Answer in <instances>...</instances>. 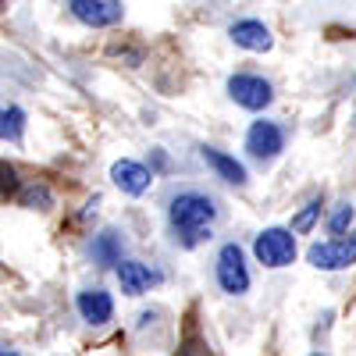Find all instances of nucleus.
Segmentation results:
<instances>
[{
  "label": "nucleus",
  "instance_id": "1",
  "mask_svg": "<svg viewBox=\"0 0 356 356\" xmlns=\"http://www.w3.org/2000/svg\"><path fill=\"white\" fill-rule=\"evenodd\" d=\"M218 218V200L207 196V193H178L168 207V221L175 232V243L178 246H200L211 239V225Z\"/></svg>",
  "mask_w": 356,
  "mask_h": 356
},
{
  "label": "nucleus",
  "instance_id": "2",
  "mask_svg": "<svg viewBox=\"0 0 356 356\" xmlns=\"http://www.w3.org/2000/svg\"><path fill=\"white\" fill-rule=\"evenodd\" d=\"M253 257H257V264L271 267V271L289 267L296 260V235H292V228H264L253 239Z\"/></svg>",
  "mask_w": 356,
  "mask_h": 356
},
{
  "label": "nucleus",
  "instance_id": "3",
  "mask_svg": "<svg viewBox=\"0 0 356 356\" xmlns=\"http://www.w3.org/2000/svg\"><path fill=\"white\" fill-rule=\"evenodd\" d=\"M214 275H218L221 292H228V296H243L250 289V267H246V253L239 243H225L218 250Z\"/></svg>",
  "mask_w": 356,
  "mask_h": 356
},
{
  "label": "nucleus",
  "instance_id": "4",
  "mask_svg": "<svg viewBox=\"0 0 356 356\" xmlns=\"http://www.w3.org/2000/svg\"><path fill=\"white\" fill-rule=\"evenodd\" d=\"M307 260L317 271H346L349 264H356V232L349 235H335L328 243H314L307 250Z\"/></svg>",
  "mask_w": 356,
  "mask_h": 356
},
{
  "label": "nucleus",
  "instance_id": "5",
  "mask_svg": "<svg viewBox=\"0 0 356 356\" xmlns=\"http://www.w3.org/2000/svg\"><path fill=\"white\" fill-rule=\"evenodd\" d=\"M246 150L253 161L267 164V161H275L282 150H285V129L278 122H253L250 132H246Z\"/></svg>",
  "mask_w": 356,
  "mask_h": 356
},
{
  "label": "nucleus",
  "instance_id": "6",
  "mask_svg": "<svg viewBox=\"0 0 356 356\" xmlns=\"http://www.w3.org/2000/svg\"><path fill=\"white\" fill-rule=\"evenodd\" d=\"M228 97L246 111H264L275 100V86L260 75H232L228 79Z\"/></svg>",
  "mask_w": 356,
  "mask_h": 356
},
{
  "label": "nucleus",
  "instance_id": "7",
  "mask_svg": "<svg viewBox=\"0 0 356 356\" xmlns=\"http://www.w3.org/2000/svg\"><path fill=\"white\" fill-rule=\"evenodd\" d=\"M68 11L89 29H111L125 18L122 0H68Z\"/></svg>",
  "mask_w": 356,
  "mask_h": 356
},
{
  "label": "nucleus",
  "instance_id": "8",
  "mask_svg": "<svg viewBox=\"0 0 356 356\" xmlns=\"http://www.w3.org/2000/svg\"><path fill=\"white\" fill-rule=\"evenodd\" d=\"M111 182L125 196H143L154 182V171L146 164H139V161H114L111 164Z\"/></svg>",
  "mask_w": 356,
  "mask_h": 356
},
{
  "label": "nucleus",
  "instance_id": "9",
  "mask_svg": "<svg viewBox=\"0 0 356 356\" xmlns=\"http://www.w3.org/2000/svg\"><path fill=\"white\" fill-rule=\"evenodd\" d=\"M75 310L86 324H93V328H100V324H107L114 317V300H111V292L104 289H86L75 296Z\"/></svg>",
  "mask_w": 356,
  "mask_h": 356
},
{
  "label": "nucleus",
  "instance_id": "10",
  "mask_svg": "<svg viewBox=\"0 0 356 356\" xmlns=\"http://www.w3.org/2000/svg\"><path fill=\"white\" fill-rule=\"evenodd\" d=\"M228 36L235 47H243V50H253V54H264V50H271L275 47V36H271V29H267L264 22L257 18H243V22H235L228 29Z\"/></svg>",
  "mask_w": 356,
  "mask_h": 356
},
{
  "label": "nucleus",
  "instance_id": "11",
  "mask_svg": "<svg viewBox=\"0 0 356 356\" xmlns=\"http://www.w3.org/2000/svg\"><path fill=\"white\" fill-rule=\"evenodd\" d=\"M118 282H122L125 296H143L154 285H161V271H154V267H146L139 260H122L118 264Z\"/></svg>",
  "mask_w": 356,
  "mask_h": 356
},
{
  "label": "nucleus",
  "instance_id": "12",
  "mask_svg": "<svg viewBox=\"0 0 356 356\" xmlns=\"http://www.w3.org/2000/svg\"><path fill=\"white\" fill-rule=\"evenodd\" d=\"M200 154H203V161H207V164H211V168L218 171V178H225L228 186H239V189H243V186L250 182L246 168H243L239 161H235L232 154H225V150H214V146H203Z\"/></svg>",
  "mask_w": 356,
  "mask_h": 356
},
{
  "label": "nucleus",
  "instance_id": "13",
  "mask_svg": "<svg viewBox=\"0 0 356 356\" xmlns=\"http://www.w3.org/2000/svg\"><path fill=\"white\" fill-rule=\"evenodd\" d=\"M89 257H93L97 267H118V264H122V235L111 232V228L93 235V243H89Z\"/></svg>",
  "mask_w": 356,
  "mask_h": 356
},
{
  "label": "nucleus",
  "instance_id": "14",
  "mask_svg": "<svg viewBox=\"0 0 356 356\" xmlns=\"http://www.w3.org/2000/svg\"><path fill=\"white\" fill-rule=\"evenodd\" d=\"M25 136V111L22 107H0V139L22 143Z\"/></svg>",
  "mask_w": 356,
  "mask_h": 356
},
{
  "label": "nucleus",
  "instance_id": "15",
  "mask_svg": "<svg viewBox=\"0 0 356 356\" xmlns=\"http://www.w3.org/2000/svg\"><path fill=\"white\" fill-rule=\"evenodd\" d=\"M18 200H22V207H29V211H50V207H54V193L47 186L18 189Z\"/></svg>",
  "mask_w": 356,
  "mask_h": 356
},
{
  "label": "nucleus",
  "instance_id": "16",
  "mask_svg": "<svg viewBox=\"0 0 356 356\" xmlns=\"http://www.w3.org/2000/svg\"><path fill=\"white\" fill-rule=\"evenodd\" d=\"M353 218H356V207H353L349 200L335 203V211L328 214V232H332V235H346L349 225H353Z\"/></svg>",
  "mask_w": 356,
  "mask_h": 356
},
{
  "label": "nucleus",
  "instance_id": "17",
  "mask_svg": "<svg viewBox=\"0 0 356 356\" xmlns=\"http://www.w3.org/2000/svg\"><path fill=\"white\" fill-rule=\"evenodd\" d=\"M317 218H321V200H310V203L303 207V211L292 218V232H296V235H307V232H314Z\"/></svg>",
  "mask_w": 356,
  "mask_h": 356
},
{
  "label": "nucleus",
  "instance_id": "18",
  "mask_svg": "<svg viewBox=\"0 0 356 356\" xmlns=\"http://www.w3.org/2000/svg\"><path fill=\"white\" fill-rule=\"evenodd\" d=\"M15 193H18V171L8 161H0V196H15Z\"/></svg>",
  "mask_w": 356,
  "mask_h": 356
},
{
  "label": "nucleus",
  "instance_id": "19",
  "mask_svg": "<svg viewBox=\"0 0 356 356\" xmlns=\"http://www.w3.org/2000/svg\"><path fill=\"white\" fill-rule=\"evenodd\" d=\"M4 353H15V349H11V346H8L4 339H0V356H4Z\"/></svg>",
  "mask_w": 356,
  "mask_h": 356
}]
</instances>
